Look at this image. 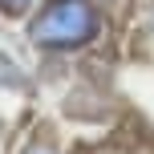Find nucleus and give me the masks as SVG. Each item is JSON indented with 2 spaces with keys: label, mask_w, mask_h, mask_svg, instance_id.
<instances>
[{
  "label": "nucleus",
  "mask_w": 154,
  "mask_h": 154,
  "mask_svg": "<svg viewBox=\"0 0 154 154\" xmlns=\"http://www.w3.org/2000/svg\"><path fill=\"white\" fill-rule=\"evenodd\" d=\"M101 32V12L93 0H45L29 24V41L41 53H77Z\"/></svg>",
  "instance_id": "f257e3e1"
},
{
  "label": "nucleus",
  "mask_w": 154,
  "mask_h": 154,
  "mask_svg": "<svg viewBox=\"0 0 154 154\" xmlns=\"http://www.w3.org/2000/svg\"><path fill=\"white\" fill-rule=\"evenodd\" d=\"M16 154H61V146H57L53 138H45V134H32V138L20 142V150Z\"/></svg>",
  "instance_id": "f03ea898"
},
{
  "label": "nucleus",
  "mask_w": 154,
  "mask_h": 154,
  "mask_svg": "<svg viewBox=\"0 0 154 154\" xmlns=\"http://www.w3.org/2000/svg\"><path fill=\"white\" fill-rule=\"evenodd\" d=\"M32 8H37V0H0V16H8V20H24Z\"/></svg>",
  "instance_id": "7ed1b4c3"
}]
</instances>
